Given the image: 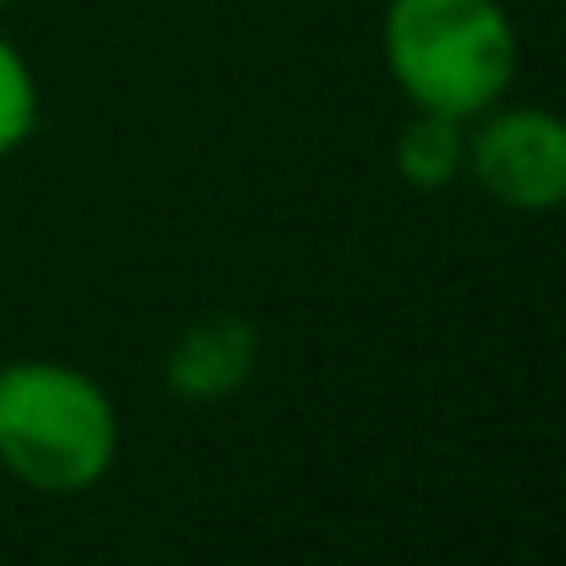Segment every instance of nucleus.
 Instances as JSON below:
<instances>
[{"label": "nucleus", "mask_w": 566, "mask_h": 566, "mask_svg": "<svg viewBox=\"0 0 566 566\" xmlns=\"http://www.w3.org/2000/svg\"><path fill=\"white\" fill-rule=\"evenodd\" d=\"M385 66L412 111L479 122L517 77V28L501 0H390Z\"/></svg>", "instance_id": "obj_1"}, {"label": "nucleus", "mask_w": 566, "mask_h": 566, "mask_svg": "<svg viewBox=\"0 0 566 566\" xmlns=\"http://www.w3.org/2000/svg\"><path fill=\"white\" fill-rule=\"evenodd\" d=\"M122 451L116 401L105 385L55 358L0 369V468L44 495L94 490Z\"/></svg>", "instance_id": "obj_2"}, {"label": "nucleus", "mask_w": 566, "mask_h": 566, "mask_svg": "<svg viewBox=\"0 0 566 566\" xmlns=\"http://www.w3.org/2000/svg\"><path fill=\"white\" fill-rule=\"evenodd\" d=\"M468 171L501 209L551 214L566 203V116L495 105L468 133Z\"/></svg>", "instance_id": "obj_3"}, {"label": "nucleus", "mask_w": 566, "mask_h": 566, "mask_svg": "<svg viewBox=\"0 0 566 566\" xmlns=\"http://www.w3.org/2000/svg\"><path fill=\"white\" fill-rule=\"evenodd\" d=\"M253 364H259L253 325L237 319V314H209V319H192L188 331L171 342L166 385L182 401H226V396H237L248 385Z\"/></svg>", "instance_id": "obj_4"}, {"label": "nucleus", "mask_w": 566, "mask_h": 566, "mask_svg": "<svg viewBox=\"0 0 566 566\" xmlns=\"http://www.w3.org/2000/svg\"><path fill=\"white\" fill-rule=\"evenodd\" d=\"M396 171H401L407 188H418V192L451 188L468 171V122L418 111L401 127V138H396Z\"/></svg>", "instance_id": "obj_5"}, {"label": "nucleus", "mask_w": 566, "mask_h": 566, "mask_svg": "<svg viewBox=\"0 0 566 566\" xmlns=\"http://www.w3.org/2000/svg\"><path fill=\"white\" fill-rule=\"evenodd\" d=\"M39 127V83H33V66L28 55L0 33V160L17 155Z\"/></svg>", "instance_id": "obj_6"}, {"label": "nucleus", "mask_w": 566, "mask_h": 566, "mask_svg": "<svg viewBox=\"0 0 566 566\" xmlns=\"http://www.w3.org/2000/svg\"><path fill=\"white\" fill-rule=\"evenodd\" d=\"M0 6H6V0H0Z\"/></svg>", "instance_id": "obj_7"}]
</instances>
